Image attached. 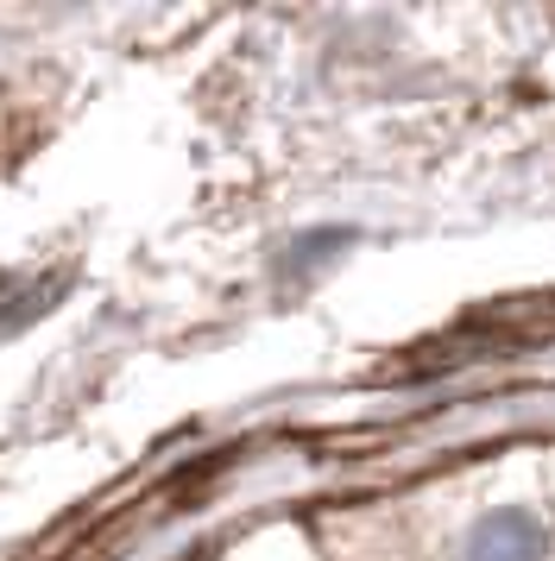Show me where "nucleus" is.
<instances>
[{
	"mask_svg": "<svg viewBox=\"0 0 555 561\" xmlns=\"http://www.w3.org/2000/svg\"><path fill=\"white\" fill-rule=\"evenodd\" d=\"M461 561H543V524L530 511H492L467 530Z\"/></svg>",
	"mask_w": 555,
	"mask_h": 561,
	"instance_id": "f257e3e1",
	"label": "nucleus"
}]
</instances>
